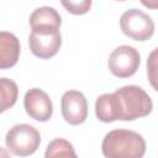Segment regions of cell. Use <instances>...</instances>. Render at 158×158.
Returning a JSON list of instances; mask_svg holds the SVG:
<instances>
[{"label": "cell", "instance_id": "cell-4", "mask_svg": "<svg viewBox=\"0 0 158 158\" xmlns=\"http://www.w3.org/2000/svg\"><path fill=\"white\" fill-rule=\"evenodd\" d=\"M120 27L123 35L135 41H147L154 33L152 17L138 9L125 11L120 19Z\"/></svg>", "mask_w": 158, "mask_h": 158}, {"label": "cell", "instance_id": "cell-13", "mask_svg": "<svg viewBox=\"0 0 158 158\" xmlns=\"http://www.w3.org/2000/svg\"><path fill=\"white\" fill-rule=\"evenodd\" d=\"M147 77L152 88L158 91V47L153 49L147 58Z\"/></svg>", "mask_w": 158, "mask_h": 158}, {"label": "cell", "instance_id": "cell-8", "mask_svg": "<svg viewBox=\"0 0 158 158\" xmlns=\"http://www.w3.org/2000/svg\"><path fill=\"white\" fill-rule=\"evenodd\" d=\"M62 115L69 125H80L88 116V102L81 91L68 90L62 96Z\"/></svg>", "mask_w": 158, "mask_h": 158}, {"label": "cell", "instance_id": "cell-11", "mask_svg": "<svg viewBox=\"0 0 158 158\" xmlns=\"http://www.w3.org/2000/svg\"><path fill=\"white\" fill-rule=\"evenodd\" d=\"M44 158H78L70 142L64 138H54L46 148Z\"/></svg>", "mask_w": 158, "mask_h": 158}, {"label": "cell", "instance_id": "cell-1", "mask_svg": "<svg viewBox=\"0 0 158 158\" xmlns=\"http://www.w3.org/2000/svg\"><path fill=\"white\" fill-rule=\"evenodd\" d=\"M152 109L149 95L137 85H125L115 93L100 95L95 101V115L101 122L132 121L147 116Z\"/></svg>", "mask_w": 158, "mask_h": 158}, {"label": "cell", "instance_id": "cell-10", "mask_svg": "<svg viewBox=\"0 0 158 158\" xmlns=\"http://www.w3.org/2000/svg\"><path fill=\"white\" fill-rule=\"evenodd\" d=\"M62 23L60 15L54 7L51 6H41L33 10V12L30 16V25L31 28H38V27H54L59 28Z\"/></svg>", "mask_w": 158, "mask_h": 158}, {"label": "cell", "instance_id": "cell-7", "mask_svg": "<svg viewBox=\"0 0 158 158\" xmlns=\"http://www.w3.org/2000/svg\"><path fill=\"white\" fill-rule=\"evenodd\" d=\"M23 106L27 115L36 121H48L53 114L52 100L47 93L38 88H32L26 91L23 98Z\"/></svg>", "mask_w": 158, "mask_h": 158}, {"label": "cell", "instance_id": "cell-2", "mask_svg": "<svg viewBox=\"0 0 158 158\" xmlns=\"http://www.w3.org/2000/svg\"><path fill=\"white\" fill-rule=\"evenodd\" d=\"M101 151L105 158H142L146 153V141L135 131L117 128L106 133Z\"/></svg>", "mask_w": 158, "mask_h": 158}, {"label": "cell", "instance_id": "cell-15", "mask_svg": "<svg viewBox=\"0 0 158 158\" xmlns=\"http://www.w3.org/2000/svg\"><path fill=\"white\" fill-rule=\"evenodd\" d=\"M142 4L144 6H148V7H152V9H157L158 7V2H151V1H142Z\"/></svg>", "mask_w": 158, "mask_h": 158}, {"label": "cell", "instance_id": "cell-12", "mask_svg": "<svg viewBox=\"0 0 158 158\" xmlns=\"http://www.w3.org/2000/svg\"><path fill=\"white\" fill-rule=\"evenodd\" d=\"M0 88H1L0 111H5L16 102L19 89H17L16 83L11 79H7V78H1L0 79Z\"/></svg>", "mask_w": 158, "mask_h": 158}, {"label": "cell", "instance_id": "cell-5", "mask_svg": "<svg viewBox=\"0 0 158 158\" xmlns=\"http://www.w3.org/2000/svg\"><path fill=\"white\" fill-rule=\"evenodd\" d=\"M28 44L31 52L41 59H48L56 56L62 44V36L59 28H54V27L33 28L28 38Z\"/></svg>", "mask_w": 158, "mask_h": 158}, {"label": "cell", "instance_id": "cell-3", "mask_svg": "<svg viewBox=\"0 0 158 158\" xmlns=\"http://www.w3.org/2000/svg\"><path fill=\"white\" fill-rule=\"evenodd\" d=\"M5 143L9 151L15 156L27 157L37 151L41 143V136L33 126L28 123H20L7 131Z\"/></svg>", "mask_w": 158, "mask_h": 158}, {"label": "cell", "instance_id": "cell-14", "mask_svg": "<svg viewBox=\"0 0 158 158\" xmlns=\"http://www.w3.org/2000/svg\"><path fill=\"white\" fill-rule=\"evenodd\" d=\"M62 5L74 15H83L86 14L91 6L90 0H81V1H62Z\"/></svg>", "mask_w": 158, "mask_h": 158}, {"label": "cell", "instance_id": "cell-9", "mask_svg": "<svg viewBox=\"0 0 158 158\" xmlns=\"http://www.w3.org/2000/svg\"><path fill=\"white\" fill-rule=\"evenodd\" d=\"M20 54V42L17 37L6 31L0 32V68H11L17 63Z\"/></svg>", "mask_w": 158, "mask_h": 158}, {"label": "cell", "instance_id": "cell-6", "mask_svg": "<svg viewBox=\"0 0 158 158\" xmlns=\"http://www.w3.org/2000/svg\"><path fill=\"white\" fill-rule=\"evenodd\" d=\"M141 57L132 46H120L115 48L107 59L109 70L117 78H128L133 75L139 67Z\"/></svg>", "mask_w": 158, "mask_h": 158}]
</instances>
